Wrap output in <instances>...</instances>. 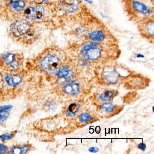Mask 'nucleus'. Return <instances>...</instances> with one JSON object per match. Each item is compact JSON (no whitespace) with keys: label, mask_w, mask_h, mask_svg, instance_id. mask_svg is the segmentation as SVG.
<instances>
[{"label":"nucleus","mask_w":154,"mask_h":154,"mask_svg":"<svg viewBox=\"0 0 154 154\" xmlns=\"http://www.w3.org/2000/svg\"><path fill=\"white\" fill-rule=\"evenodd\" d=\"M22 56L19 54L6 53L0 58V65L9 71H16L19 69L22 63Z\"/></svg>","instance_id":"f257e3e1"},{"label":"nucleus","mask_w":154,"mask_h":154,"mask_svg":"<svg viewBox=\"0 0 154 154\" xmlns=\"http://www.w3.org/2000/svg\"><path fill=\"white\" fill-rule=\"evenodd\" d=\"M23 14L27 19L39 20L44 18L45 11L41 6H37L27 8L23 11Z\"/></svg>","instance_id":"423d86ee"},{"label":"nucleus","mask_w":154,"mask_h":154,"mask_svg":"<svg viewBox=\"0 0 154 154\" xmlns=\"http://www.w3.org/2000/svg\"><path fill=\"white\" fill-rule=\"evenodd\" d=\"M132 4L133 8L137 12L141 13L142 15L146 17H148L151 15V10L142 2H139L137 1H134Z\"/></svg>","instance_id":"6e6552de"},{"label":"nucleus","mask_w":154,"mask_h":154,"mask_svg":"<svg viewBox=\"0 0 154 154\" xmlns=\"http://www.w3.org/2000/svg\"><path fill=\"white\" fill-rule=\"evenodd\" d=\"M29 150V146L28 145H24L21 147L15 146L12 148L10 150V153L12 154H19L27 153Z\"/></svg>","instance_id":"f3484780"},{"label":"nucleus","mask_w":154,"mask_h":154,"mask_svg":"<svg viewBox=\"0 0 154 154\" xmlns=\"http://www.w3.org/2000/svg\"><path fill=\"white\" fill-rule=\"evenodd\" d=\"M86 2H88L89 3H93V0H85Z\"/></svg>","instance_id":"a878e982"},{"label":"nucleus","mask_w":154,"mask_h":154,"mask_svg":"<svg viewBox=\"0 0 154 154\" xmlns=\"http://www.w3.org/2000/svg\"><path fill=\"white\" fill-rule=\"evenodd\" d=\"M39 64L41 68L48 73H54L60 67V60L57 56L48 53L41 58Z\"/></svg>","instance_id":"7ed1b4c3"},{"label":"nucleus","mask_w":154,"mask_h":154,"mask_svg":"<svg viewBox=\"0 0 154 154\" xmlns=\"http://www.w3.org/2000/svg\"><path fill=\"white\" fill-rule=\"evenodd\" d=\"M73 72L69 70L67 66L60 68L57 72V75L61 79H64L66 82H69L73 77Z\"/></svg>","instance_id":"9d476101"},{"label":"nucleus","mask_w":154,"mask_h":154,"mask_svg":"<svg viewBox=\"0 0 154 154\" xmlns=\"http://www.w3.org/2000/svg\"><path fill=\"white\" fill-rule=\"evenodd\" d=\"M115 107L114 105L109 103H103L101 106L102 110L107 113H112L115 110Z\"/></svg>","instance_id":"a211bd4d"},{"label":"nucleus","mask_w":154,"mask_h":154,"mask_svg":"<svg viewBox=\"0 0 154 154\" xmlns=\"http://www.w3.org/2000/svg\"><path fill=\"white\" fill-rule=\"evenodd\" d=\"M104 76L106 81L111 83H114L117 82L118 79V74L113 71L105 72Z\"/></svg>","instance_id":"2eb2a0df"},{"label":"nucleus","mask_w":154,"mask_h":154,"mask_svg":"<svg viewBox=\"0 0 154 154\" xmlns=\"http://www.w3.org/2000/svg\"><path fill=\"white\" fill-rule=\"evenodd\" d=\"M11 109V105H4L0 107V123H2L7 119Z\"/></svg>","instance_id":"f8f14e48"},{"label":"nucleus","mask_w":154,"mask_h":154,"mask_svg":"<svg viewBox=\"0 0 154 154\" xmlns=\"http://www.w3.org/2000/svg\"><path fill=\"white\" fill-rule=\"evenodd\" d=\"M89 151L91 153H96L99 151V149L96 147H91L89 149Z\"/></svg>","instance_id":"393cba45"},{"label":"nucleus","mask_w":154,"mask_h":154,"mask_svg":"<svg viewBox=\"0 0 154 154\" xmlns=\"http://www.w3.org/2000/svg\"><path fill=\"white\" fill-rule=\"evenodd\" d=\"M14 136L13 133H6L0 136V139L2 141L10 139Z\"/></svg>","instance_id":"412c9836"},{"label":"nucleus","mask_w":154,"mask_h":154,"mask_svg":"<svg viewBox=\"0 0 154 154\" xmlns=\"http://www.w3.org/2000/svg\"><path fill=\"white\" fill-rule=\"evenodd\" d=\"M0 85H1V78H0Z\"/></svg>","instance_id":"cd10ccee"},{"label":"nucleus","mask_w":154,"mask_h":154,"mask_svg":"<svg viewBox=\"0 0 154 154\" xmlns=\"http://www.w3.org/2000/svg\"><path fill=\"white\" fill-rule=\"evenodd\" d=\"M80 106L76 103H72L68 106L66 111V115L70 117H73L79 111Z\"/></svg>","instance_id":"4468645a"},{"label":"nucleus","mask_w":154,"mask_h":154,"mask_svg":"<svg viewBox=\"0 0 154 154\" xmlns=\"http://www.w3.org/2000/svg\"><path fill=\"white\" fill-rule=\"evenodd\" d=\"M61 6L64 11L72 13L78 9L79 2L78 0H61Z\"/></svg>","instance_id":"0eeeda50"},{"label":"nucleus","mask_w":154,"mask_h":154,"mask_svg":"<svg viewBox=\"0 0 154 154\" xmlns=\"http://www.w3.org/2000/svg\"><path fill=\"white\" fill-rule=\"evenodd\" d=\"M115 95L114 91L106 90L101 94L99 96V100L103 101H107L111 100Z\"/></svg>","instance_id":"dca6fc26"},{"label":"nucleus","mask_w":154,"mask_h":154,"mask_svg":"<svg viewBox=\"0 0 154 154\" xmlns=\"http://www.w3.org/2000/svg\"><path fill=\"white\" fill-rule=\"evenodd\" d=\"M145 30L147 35L153 37L154 31V25L153 21H149L146 24Z\"/></svg>","instance_id":"6ab92c4d"},{"label":"nucleus","mask_w":154,"mask_h":154,"mask_svg":"<svg viewBox=\"0 0 154 154\" xmlns=\"http://www.w3.org/2000/svg\"><path fill=\"white\" fill-rule=\"evenodd\" d=\"M138 148L142 151H145L146 148V146L145 143H140L138 145Z\"/></svg>","instance_id":"b1692460"},{"label":"nucleus","mask_w":154,"mask_h":154,"mask_svg":"<svg viewBox=\"0 0 154 154\" xmlns=\"http://www.w3.org/2000/svg\"><path fill=\"white\" fill-rule=\"evenodd\" d=\"M5 81L11 86H16L22 82V78L18 75H8L5 76Z\"/></svg>","instance_id":"9b49d317"},{"label":"nucleus","mask_w":154,"mask_h":154,"mask_svg":"<svg viewBox=\"0 0 154 154\" xmlns=\"http://www.w3.org/2000/svg\"><path fill=\"white\" fill-rule=\"evenodd\" d=\"M88 36L92 40L102 41L105 38V35L101 30H95L88 34Z\"/></svg>","instance_id":"ddd939ff"},{"label":"nucleus","mask_w":154,"mask_h":154,"mask_svg":"<svg viewBox=\"0 0 154 154\" xmlns=\"http://www.w3.org/2000/svg\"><path fill=\"white\" fill-rule=\"evenodd\" d=\"M4 7L8 11L18 14L26 9L28 0H3Z\"/></svg>","instance_id":"39448f33"},{"label":"nucleus","mask_w":154,"mask_h":154,"mask_svg":"<svg viewBox=\"0 0 154 154\" xmlns=\"http://www.w3.org/2000/svg\"><path fill=\"white\" fill-rule=\"evenodd\" d=\"M33 30V25L26 19L16 20L11 24L10 27L11 35L16 38H19L21 39Z\"/></svg>","instance_id":"f03ea898"},{"label":"nucleus","mask_w":154,"mask_h":154,"mask_svg":"<svg viewBox=\"0 0 154 154\" xmlns=\"http://www.w3.org/2000/svg\"><path fill=\"white\" fill-rule=\"evenodd\" d=\"M47 0H29V1L31 2L32 3H35L37 5H40L45 2Z\"/></svg>","instance_id":"5701e85b"},{"label":"nucleus","mask_w":154,"mask_h":154,"mask_svg":"<svg viewBox=\"0 0 154 154\" xmlns=\"http://www.w3.org/2000/svg\"><path fill=\"white\" fill-rule=\"evenodd\" d=\"M137 57H144V56H143V55H141V54H138L137 55Z\"/></svg>","instance_id":"bb28decb"},{"label":"nucleus","mask_w":154,"mask_h":154,"mask_svg":"<svg viewBox=\"0 0 154 154\" xmlns=\"http://www.w3.org/2000/svg\"><path fill=\"white\" fill-rule=\"evenodd\" d=\"M8 148L3 144H0V154H5L7 153Z\"/></svg>","instance_id":"4be33fe9"},{"label":"nucleus","mask_w":154,"mask_h":154,"mask_svg":"<svg viewBox=\"0 0 154 154\" xmlns=\"http://www.w3.org/2000/svg\"><path fill=\"white\" fill-rule=\"evenodd\" d=\"M80 122L82 123H87L91 122L93 119L92 117L87 113H82L79 117Z\"/></svg>","instance_id":"aec40b11"},{"label":"nucleus","mask_w":154,"mask_h":154,"mask_svg":"<svg viewBox=\"0 0 154 154\" xmlns=\"http://www.w3.org/2000/svg\"><path fill=\"white\" fill-rule=\"evenodd\" d=\"M63 91L68 95L75 96L80 92V87L77 83L72 82L65 85L63 88Z\"/></svg>","instance_id":"1a4fd4ad"},{"label":"nucleus","mask_w":154,"mask_h":154,"mask_svg":"<svg viewBox=\"0 0 154 154\" xmlns=\"http://www.w3.org/2000/svg\"><path fill=\"white\" fill-rule=\"evenodd\" d=\"M81 52L85 57L91 60H96L101 55V51L98 47V44L94 42H90L85 45Z\"/></svg>","instance_id":"20e7f679"}]
</instances>
